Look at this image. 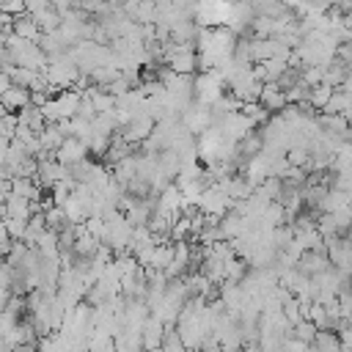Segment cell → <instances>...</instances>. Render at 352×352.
<instances>
[{"instance_id":"obj_1","label":"cell","mask_w":352,"mask_h":352,"mask_svg":"<svg viewBox=\"0 0 352 352\" xmlns=\"http://www.w3.org/2000/svg\"><path fill=\"white\" fill-rule=\"evenodd\" d=\"M44 77H47L50 88L60 94V91H66V88H74V82L80 80V66L74 63L72 55H63V58H55V60L47 63Z\"/></svg>"},{"instance_id":"obj_2","label":"cell","mask_w":352,"mask_h":352,"mask_svg":"<svg viewBox=\"0 0 352 352\" xmlns=\"http://www.w3.org/2000/svg\"><path fill=\"white\" fill-rule=\"evenodd\" d=\"M231 206H234V201L228 198V192L214 182V184H209L204 192H201V198H198V212L201 214H212V217H223V214H228L231 212Z\"/></svg>"},{"instance_id":"obj_3","label":"cell","mask_w":352,"mask_h":352,"mask_svg":"<svg viewBox=\"0 0 352 352\" xmlns=\"http://www.w3.org/2000/svg\"><path fill=\"white\" fill-rule=\"evenodd\" d=\"M234 0H198L195 3V22L204 28H220L228 19Z\"/></svg>"},{"instance_id":"obj_4","label":"cell","mask_w":352,"mask_h":352,"mask_svg":"<svg viewBox=\"0 0 352 352\" xmlns=\"http://www.w3.org/2000/svg\"><path fill=\"white\" fill-rule=\"evenodd\" d=\"M223 77L217 74V72H201L198 77H195V102H201V104H214L220 96H223Z\"/></svg>"},{"instance_id":"obj_5","label":"cell","mask_w":352,"mask_h":352,"mask_svg":"<svg viewBox=\"0 0 352 352\" xmlns=\"http://www.w3.org/2000/svg\"><path fill=\"white\" fill-rule=\"evenodd\" d=\"M324 248H327V258H330V264H333L336 270H344V272L352 275V239L341 234V236L327 239Z\"/></svg>"},{"instance_id":"obj_6","label":"cell","mask_w":352,"mask_h":352,"mask_svg":"<svg viewBox=\"0 0 352 352\" xmlns=\"http://www.w3.org/2000/svg\"><path fill=\"white\" fill-rule=\"evenodd\" d=\"M182 124H184L192 135H204V132L214 124L212 107H209V104H201V102H192V104L182 113Z\"/></svg>"},{"instance_id":"obj_7","label":"cell","mask_w":352,"mask_h":352,"mask_svg":"<svg viewBox=\"0 0 352 352\" xmlns=\"http://www.w3.org/2000/svg\"><path fill=\"white\" fill-rule=\"evenodd\" d=\"M72 179L69 168L63 162H58L55 157H47V160H38V173H36V182L41 184V190H52L58 182H66Z\"/></svg>"},{"instance_id":"obj_8","label":"cell","mask_w":352,"mask_h":352,"mask_svg":"<svg viewBox=\"0 0 352 352\" xmlns=\"http://www.w3.org/2000/svg\"><path fill=\"white\" fill-rule=\"evenodd\" d=\"M154 126H157V121L148 116V113H143V116H135L129 124H124L118 132H121V138L126 140V143H146L148 138H151V132H154Z\"/></svg>"},{"instance_id":"obj_9","label":"cell","mask_w":352,"mask_h":352,"mask_svg":"<svg viewBox=\"0 0 352 352\" xmlns=\"http://www.w3.org/2000/svg\"><path fill=\"white\" fill-rule=\"evenodd\" d=\"M333 264H330V258H327V248L324 250H305L302 256H300V261H297V272L300 275H308V278H319L324 270H330Z\"/></svg>"},{"instance_id":"obj_10","label":"cell","mask_w":352,"mask_h":352,"mask_svg":"<svg viewBox=\"0 0 352 352\" xmlns=\"http://www.w3.org/2000/svg\"><path fill=\"white\" fill-rule=\"evenodd\" d=\"M55 160H58V162H63L66 168H72V165H77V162L88 160V146H85L80 138L69 135V138L60 143V148L55 151Z\"/></svg>"},{"instance_id":"obj_11","label":"cell","mask_w":352,"mask_h":352,"mask_svg":"<svg viewBox=\"0 0 352 352\" xmlns=\"http://www.w3.org/2000/svg\"><path fill=\"white\" fill-rule=\"evenodd\" d=\"M165 330H168V324H165L160 316H154V314H151V316L146 319L143 330H140V336H143V349H146V352H157V349L162 346Z\"/></svg>"},{"instance_id":"obj_12","label":"cell","mask_w":352,"mask_h":352,"mask_svg":"<svg viewBox=\"0 0 352 352\" xmlns=\"http://www.w3.org/2000/svg\"><path fill=\"white\" fill-rule=\"evenodd\" d=\"M258 102L264 104L267 113H275V116L289 104L286 91H283L278 82H264V85H261V94H258Z\"/></svg>"},{"instance_id":"obj_13","label":"cell","mask_w":352,"mask_h":352,"mask_svg":"<svg viewBox=\"0 0 352 352\" xmlns=\"http://www.w3.org/2000/svg\"><path fill=\"white\" fill-rule=\"evenodd\" d=\"M55 102H58V110H60V118H74L77 116V110H80V102H82V91H74V88H66V91H60L58 96H55Z\"/></svg>"},{"instance_id":"obj_14","label":"cell","mask_w":352,"mask_h":352,"mask_svg":"<svg viewBox=\"0 0 352 352\" xmlns=\"http://www.w3.org/2000/svg\"><path fill=\"white\" fill-rule=\"evenodd\" d=\"M0 104H3L8 113H19L22 107L30 104V91H28V88H19V85H11V88L0 96Z\"/></svg>"},{"instance_id":"obj_15","label":"cell","mask_w":352,"mask_h":352,"mask_svg":"<svg viewBox=\"0 0 352 352\" xmlns=\"http://www.w3.org/2000/svg\"><path fill=\"white\" fill-rule=\"evenodd\" d=\"M66 138H69V135L60 129V124H47V126L38 132V140H41V151H47V154H55Z\"/></svg>"},{"instance_id":"obj_16","label":"cell","mask_w":352,"mask_h":352,"mask_svg":"<svg viewBox=\"0 0 352 352\" xmlns=\"http://www.w3.org/2000/svg\"><path fill=\"white\" fill-rule=\"evenodd\" d=\"M126 157H132V143H126L121 135H116L113 143H110V148H107V154H104L102 160H104V165L113 170V168H116L118 162H124Z\"/></svg>"},{"instance_id":"obj_17","label":"cell","mask_w":352,"mask_h":352,"mask_svg":"<svg viewBox=\"0 0 352 352\" xmlns=\"http://www.w3.org/2000/svg\"><path fill=\"white\" fill-rule=\"evenodd\" d=\"M3 217H22V220H30V217H33V204H30L28 198L11 192V195L6 198V212H3Z\"/></svg>"},{"instance_id":"obj_18","label":"cell","mask_w":352,"mask_h":352,"mask_svg":"<svg viewBox=\"0 0 352 352\" xmlns=\"http://www.w3.org/2000/svg\"><path fill=\"white\" fill-rule=\"evenodd\" d=\"M14 33H16L19 38L36 41V44H38V38H41V28L36 25V19H33L30 14H22V16L14 19Z\"/></svg>"},{"instance_id":"obj_19","label":"cell","mask_w":352,"mask_h":352,"mask_svg":"<svg viewBox=\"0 0 352 352\" xmlns=\"http://www.w3.org/2000/svg\"><path fill=\"white\" fill-rule=\"evenodd\" d=\"M99 239L96 236H91V234H85V228H82V223H80V234H77V239H74V248H72V253L74 256H80V258H94V253L99 250Z\"/></svg>"},{"instance_id":"obj_20","label":"cell","mask_w":352,"mask_h":352,"mask_svg":"<svg viewBox=\"0 0 352 352\" xmlns=\"http://www.w3.org/2000/svg\"><path fill=\"white\" fill-rule=\"evenodd\" d=\"M275 50H278V38H253L250 41V58H253V63H264V60L275 58Z\"/></svg>"},{"instance_id":"obj_21","label":"cell","mask_w":352,"mask_h":352,"mask_svg":"<svg viewBox=\"0 0 352 352\" xmlns=\"http://www.w3.org/2000/svg\"><path fill=\"white\" fill-rule=\"evenodd\" d=\"M311 352H341V338L336 330H319L311 341Z\"/></svg>"},{"instance_id":"obj_22","label":"cell","mask_w":352,"mask_h":352,"mask_svg":"<svg viewBox=\"0 0 352 352\" xmlns=\"http://www.w3.org/2000/svg\"><path fill=\"white\" fill-rule=\"evenodd\" d=\"M30 16H33L36 25L41 28V33H55V30H60V25H63V19H60V14H58L55 8H44V11L30 14Z\"/></svg>"},{"instance_id":"obj_23","label":"cell","mask_w":352,"mask_h":352,"mask_svg":"<svg viewBox=\"0 0 352 352\" xmlns=\"http://www.w3.org/2000/svg\"><path fill=\"white\" fill-rule=\"evenodd\" d=\"M16 118H19V124L30 126L33 132H41V129L47 126V121H44V116H41V107H36V104H28V107H22V110L16 113Z\"/></svg>"},{"instance_id":"obj_24","label":"cell","mask_w":352,"mask_h":352,"mask_svg":"<svg viewBox=\"0 0 352 352\" xmlns=\"http://www.w3.org/2000/svg\"><path fill=\"white\" fill-rule=\"evenodd\" d=\"M242 116H248L250 118V124L253 126H264L267 121H270V113L264 110V104L261 102H242Z\"/></svg>"},{"instance_id":"obj_25","label":"cell","mask_w":352,"mask_h":352,"mask_svg":"<svg viewBox=\"0 0 352 352\" xmlns=\"http://www.w3.org/2000/svg\"><path fill=\"white\" fill-rule=\"evenodd\" d=\"M248 278V261L234 256L228 264H226V280L223 283H242Z\"/></svg>"},{"instance_id":"obj_26","label":"cell","mask_w":352,"mask_h":352,"mask_svg":"<svg viewBox=\"0 0 352 352\" xmlns=\"http://www.w3.org/2000/svg\"><path fill=\"white\" fill-rule=\"evenodd\" d=\"M333 91H336V88H330V85H324V82L314 85L311 94H308V104H311L314 110H324L327 102H330V96H333Z\"/></svg>"},{"instance_id":"obj_27","label":"cell","mask_w":352,"mask_h":352,"mask_svg":"<svg viewBox=\"0 0 352 352\" xmlns=\"http://www.w3.org/2000/svg\"><path fill=\"white\" fill-rule=\"evenodd\" d=\"M283 187H286V184H283L278 176H270L264 184H258V187H256V195H261V198H267V201H280Z\"/></svg>"},{"instance_id":"obj_28","label":"cell","mask_w":352,"mask_h":352,"mask_svg":"<svg viewBox=\"0 0 352 352\" xmlns=\"http://www.w3.org/2000/svg\"><path fill=\"white\" fill-rule=\"evenodd\" d=\"M44 223L50 231H63L69 226V217L60 206H50V209H44Z\"/></svg>"},{"instance_id":"obj_29","label":"cell","mask_w":352,"mask_h":352,"mask_svg":"<svg viewBox=\"0 0 352 352\" xmlns=\"http://www.w3.org/2000/svg\"><path fill=\"white\" fill-rule=\"evenodd\" d=\"M349 102H352V96L336 88L333 96H330V102H327V107H324L322 113H327V116H344V110L349 107Z\"/></svg>"},{"instance_id":"obj_30","label":"cell","mask_w":352,"mask_h":352,"mask_svg":"<svg viewBox=\"0 0 352 352\" xmlns=\"http://www.w3.org/2000/svg\"><path fill=\"white\" fill-rule=\"evenodd\" d=\"M286 160H289V165H294V168L311 170V151H308L305 146H292V148L286 151Z\"/></svg>"},{"instance_id":"obj_31","label":"cell","mask_w":352,"mask_h":352,"mask_svg":"<svg viewBox=\"0 0 352 352\" xmlns=\"http://www.w3.org/2000/svg\"><path fill=\"white\" fill-rule=\"evenodd\" d=\"M173 261V245H157V250H154V258H151V270H168V264ZM148 270V267H146Z\"/></svg>"},{"instance_id":"obj_32","label":"cell","mask_w":352,"mask_h":352,"mask_svg":"<svg viewBox=\"0 0 352 352\" xmlns=\"http://www.w3.org/2000/svg\"><path fill=\"white\" fill-rule=\"evenodd\" d=\"M316 324L314 322H308V319H302V322H297L294 327H292V338H297V341H302V344H311L314 338H316Z\"/></svg>"},{"instance_id":"obj_33","label":"cell","mask_w":352,"mask_h":352,"mask_svg":"<svg viewBox=\"0 0 352 352\" xmlns=\"http://www.w3.org/2000/svg\"><path fill=\"white\" fill-rule=\"evenodd\" d=\"M283 316L292 322V324H297V322H302V300H297L294 294L283 302Z\"/></svg>"},{"instance_id":"obj_34","label":"cell","mask_w":352,"mask_h":352,"mask_svg":"<svg viewBox=\"0 0 352 352\" xmlns=\"http://www.w3.org/2000/svg\"><path fill=\"white\" fill-rule=\"evenodd\" d=\"M3 220H6V228H8L11 239H25V231H28L30 220H22V217H3Z\"/></svg>"},{"instance_id":"obj_35","label":"cell","mask_w":352,"mask_h":352,"mask_svg":"<svg viewBox=\"0 0 352 352\" xmlns=\"http://www.w3.org/2000/svg\"><path fill=\"white\" fill-rule=\"evenodd\" d=\"M110 143H113V138H104V135H91V140H88V154L104 157V154H107V148H110Z\"/></svg>"},{"instance_id":"obj_36","label":"cell","mask_w":352,"mask_h":352,"mask_svg":"<svg viewBox=\"0 0 352 352\" xmlns=\"http://www.w3.org/2000/svg\"><path fill=\"white\" fill-rule=\"evenodd\" d=\"M132 88H135V85H132V82H129V80H126V77L121 74V77H118V80H113V82H110V85H107L104 91H107V94H113V96L118 99V96H124V94H129Z\"/></svg>"},{"instance_id":"obj_37","label":"cell","mask_w":352,"mask_h":352,"mask_svg":"<svg viewBox=\"0 0 352 352\" xmlns=\"http://www.w3.org/2000/svg\"><path fill=\"white\" fill-rule=\"evenodd\" d=\"M195 352H223V346H220V341H217L214 336H209V338L201 341V346H198Z\"/></svg>"},{"instance_id":"obj_38","label":"cell","mask_w":352,"mask_h":352,"mask_svg":"<svg viewBox=\"0 0 352 352\" xmlns=\"http://www.w3.org/2000/svg\"><path fill=\"white\" fill-rule=\"evenodd\" d=\"M25 8L28 14H38L44 8H52V0H25Z\"/></svg>"},{"instance_id":"obj_39","label":"cell","mask_w":352,"mask_h":352,"mask_svg":"<svg viewBox=\"0 0 352 352\" xmlns=\"http://www.w3.org/2000/svg\"><path fill=\"white\" fill-rule=\"evenodd\" d=\"M14 19L16 16H11V14H6V11H0V33H14Z\"/></svg>"},{"instance_id":"obj_40","label":"cell","mask_w":352,"mask_h":352,"mask_svg":"<svg viewBox=\"0 0 352 352\" xmlns=\"http://www.w3.org/2000/svg\"><path fill=\"white\" fill-rule=\"evenodd\" d=\"M11 85H14V82H11V77H8V74H6L3 69H0V96H3V94H6V91H8Z\"/></svg>"},{"instance_id":"obj_41","label":"cell","mask_w":352,"mask_h":352,"mask_svg":"<svg viewBox=\"0 0 352 352\" xmlns=\"http://www.w3.org/2000/svg\"><path fill=\"white\" fill-rule=\"evenodd\" d=\"M341 91H344V94H349V96H352V72H349V74H346V80H344V85H341Z\"/></svg>"},{"instance_id":"obj_42","label":"cell","mask_w":352,"mask_h":352,"mask_svg":"<svg viewBox=\"0 0 352 352\" xmlns=\"http://www.w3.org/2000/svg\"><path fill=\"white\" fill-rule=\"evenodd\" d=\"M3 52H6V33H0V58H3Z\"/></svg>"},{"instance_id":"obj_43","label":"cell","mask_w":352,"mask_h":352,"mask_svg":"<svg viewBox=\"0 0 352 352\" xmlns=\"http://www.w3.org/2000/svg\"><path fill=\"white\" fill-rule=\"evenodd\" d=\"M3 212H6V198L0 195V214H3Z\"/></svg>"},{"instance_id":"obj_44","label":"cell","mask_w":352,"mask_h":352,"mask_svg":"<svg viewBox=\"0 0 352 352\" xmlns=\"http://www.w3.org/2000/svg\"><path fill=\"white\" fill-rule=\"evenodd\" d=\"M0 220H3V214H0Z\"/></svg>"}]
</instances>
